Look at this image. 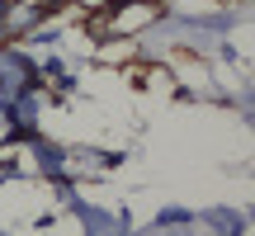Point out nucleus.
Returning a JSON list of instances; mask_svg holds the SVG:
<instances>
[]
</instances>
